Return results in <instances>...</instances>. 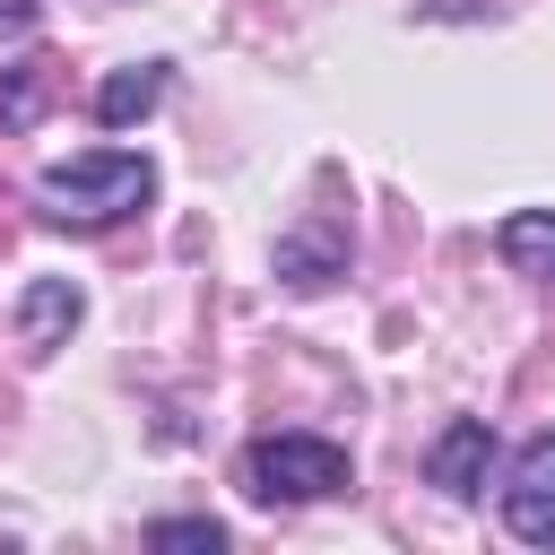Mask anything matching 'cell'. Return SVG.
Listing matches in <instances>:
<instances>
[{
    "instance_id": "30bf717a",
    "label": "cell",
    "mask_w": 555,
    "mask_h": 555,
    "mask_svg": "<svg viewBox=\"0 0 555 555\" xmlns=\"http://www.w3.org/2000/svg\"><path fill=\"white\" fill-rule=\"evenodd\" d=\"M35 95H43V61H17V69H9V95H0V121H26Z\"/></svg>"
},
{
    "instance_id": "7a4b0ae2",
    "label": "cell",
    "mask_w": 555,
    "mask_h": 555,
    "mask_svg": "<svg viewBox=\"0 0 555 555\" xmlns=\"http://www.w3.org/2000/svg\"><path fill=\"white\" fill-rule=\"evenodd\" d=\"M347 451L330 434H260L243 451V494L251 503H330L347 494Z\"/></svg>"
},
{
    "instance_id": "9c48e42d",
    "label": "cell",
    "mask_w": 555,
    "mask_h": 555,
    "mask_svg": "<svg viewBox=\"0 0 555 555\" xmlns=\"http://www.w3.org/2000/svg\"><path fill=\"white\" fill-rule=\"evenodd\" d=\"M147 546H191V555H217L225 546V520H147Z\"/></svg>"
},
{
    "instance_id": "52a82bcc",
    "label": "cell",
    "mask_w": 555,
    "mask_h": 555,
    "mask_svg": "<svg viewBox=\"0 0 555 555\" xmlns=\"http://www.w3.org/2000/svg\"><path fill=\"white\" fill-rule=\"evenodd\" d=\"M165 87H173L165 61H130V69H113V78L95 87V121H104V130H130V121H147V113L165 104Z\"/></svg>"
},
{
    "instance_id": "3957f363",
    "label": "cell",
    "mask_w": 555,
    "mask_h": 555,
    "mask_svg": "<svg viewBox=\"0 0 555 555\" xmlns=\"http://www.w3.org/2000/svg\"><path fill=\"white\" fill-rule=\"evenodd\" d=\"M503 520L520 546H555V425L529 434L512 451V477H503Z\"/></svg>"
},
{
    "instance_id": "6da1fadb",
    "label": "cell",
    "mask_w": 555,
    "mask_h": 555,
    "mask_svg": "<svg viewBox=\"0 0 555 555\" xmlns=\"http://www.w3.org/2000/svg\"><path fill=\"white\" fill-rule=\"evenodd\" d=\"M147 199H156V165L130 156V147H78V156L35 173V208L52 225H121Z\"/></svg>"
},
{
    "instance_id": "5b68a950",
    "label": "cell",
    "mask_w": 555,
    "mask_h": 555,
    "mask_svg": "<svg viewBox=\"0 0 555 555\" xmlns=\"http://www.w3.org/2000/svg\"><path fill=\"white\" fill-rule=\"evenodd\" d=\"M347 251H356V243H347V225H338V217H312V225H295V234H278V278L312 295V286H330V278H347Z\"/></svg>"
},
{
    "instance_id": "ba28073f",
    "label": "cell",
    "mask_w": 555,
    "mask_h": 555,
    "mask_svg": "<svg viewBox=\"0 0 555 555\" xmlns=\"http://www.w3.org/2000/svg\"><path fill=\"white\" fill-rule=\"evenodd\" d=\"M494 251L503 269H520L529 286H555V208H512L494 225Z\"/></svg>"
},
{
    "instance_id": "8992f818",
    "label": "cell",
    "mask_w": 555,
    "mask_h": 555,
    "mask_svg": "<svg viewBox=\"0 0 555 555\" xmlns=\"http://www.w3.org/2000/svg\"><path fill=\"white\" fill-rule=\"evenodd\" d=\"M78 312H87V295H78L69 278H35V286L17 295V347H26V356H52V347L78 330Z\"/></svg>"
},
{
    "instance_id": "8fae6325",
    "label": "cell",
    "mask_w": 555,
    "mask_h": 555,
    "mask_svg": "<svg viewBox=\"0 0 555 555\" xmlns=\"http://www.w3.org/2000/svg\"><path fill=\"white\" fill-rule=\"evenodd\" d=\"M0 17H9V26H26V17H35V0H0Z\"/></svg>"
},
{
    "instance_id": "277c9868",
    "label": "cell",
    "mask_w": 555,
    "mask_h": 555,
    "mask_svg": "<svg viewBox=\"0 0 555 555\" xmlns=\"http://www.w3.org/2000/svg\"><path fill=\"white\" fill-rule=\"evenodd\" d=\"M486 468H494V425H486V416H451V425L434 434V451H425V477H434L451 503H468V494L486 486Z\"/></svg>"
}]
</instances>
